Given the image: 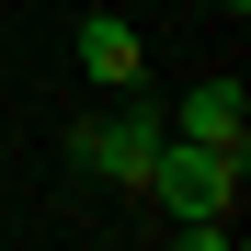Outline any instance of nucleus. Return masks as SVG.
<instances>
[{
  "label": "nucleus",
  "instance_id": "nucleus-4",
  "mask_svg": "<svg viewBox=\"0 0 251 251\" xmlns=\"http://www.w3.org/2000/svg\"><path fill=\"white\" fill-rule=\"evenodd\" d=\"M172 137H205V149H251V92L240 80H194L183 92V114H160Z\"/></svg>",
  "mask_w": 251,
  "mask_h": 251
},
{
  "label": "nucleus",
  "instance_id": "nucleus-6",
  "mask_svg": "<svg viewBox=\"0 0 251 251\" xmlns=\"http://www.w3.org/2000/svg\"><path fill=\"white\" fill-rule=\"evenodd\" d=\"M228 12H251V0H228Z\"/></svg>",
  "mask_w": 251,
  "mask_h": 251
},
{
  "label": "nucleus",
  "instance_id": "nucleus-1",
  "mask_svg": "<svg viewBox=\"0 0 251 251\" xmlns=\"http://www.w3.org/2000/svg\"><path fill=\"white\" fill-rule=\"evenodd\" d=\"M240 160L251 149H205V137H172L160 126V160H149V205L160 217H240Z\"/></svg>",
  "mask_w": 251,
  "mask_h": 251
},
{
  "label": "nucleus",
  "instance_id": "nucleus-5",
  "mask_svg": "<svg viewBox=\"0 0 251 251\" xmlns=\"http://www.w3.org/2000/svg\"><path fill=\"white\" fill-rule=\"evenodd\" d=\"M228 228H240V217H172V240H183V251H228Z\"/></svg>",
  "mask_w": 251,
  "mask_h": 251
},
{
  "label": "nucleus",
  "instance_id": "nucleus-3",
  "mask_svg": "<svg viewBox=\"0 0 251 251\" xmlns=\"http://www.w3.org/2000/svg\"><path fill=\"white\" fill-rule=\"evenodd\" d=\"M69 46H80V69H92L103 92H149V34L126 23V12H80Z\"/></svg>",
  "mask_w": 251,
  "mask_h": 251
},
{
  "label": "nucleus",
  "instance_id": "nucleus-2",
  "mask_svg": "<svg viewBox=\"0 0 251 251\" xmlns=\"http://www.w3.org/2000/svg\"><path fill=\"white\" fill-rule=\"evenodd\" d=\"M69 160H80L92 183H126V194H137V183H149V160H160V114H149V92H126V114L69 126Z\"/></svg>",
  "mask_w": 251,
  "mask_h": 251
}]
</instances>
